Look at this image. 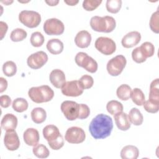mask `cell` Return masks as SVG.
<instances>
[{"instance_id": "4316f807", "label": "cell", "mask_w": 159, "mask_h": 159, "mask_svg": "<svg viewBox=\"0 0 159 159\" xmlns=\"http://www.w3.org/2000/svg\"><path fill=\"white\" fill-rule=\"evenodd\" d=\"M32 152L34 155L39 158H47L50 154L47 147L42 143H38L35 145L32 148Z\"/></svg>"}, {"instance_id": "83f0119b", "label": "cell", "mask_w": 159, "mask_h": 159, "mask_svg": "<svg viewBox=\"0 0 159 159\" xmlns=\"http://www.w3.org/2000/svg\"><path fill=\"white\" fill-rule=\"evenodd\" d=\"M106 109L110 114L115 115L119 112H122L123 105L119 101L116 100H112L107 103Z\"/></svg>"}, {"instance_id": "1f68e13d", "label": "cell", "mask_w": 159, "mask_h": 159, "mask_svg": "<svg viewBox=\"0 0 159 159\" xmlns=\"http://www.w3.org/2000/svg\"><path fill=\"white\" fill-rule=\"evenodd\" d=\"M2 71L4 74L8 77L13 76L17 72L16 63L12 61H7L5 62L2 66Z\"/></svg>"}, {"instance_id": "d6a6232c", "label": "cell", "mask_w": 159, "mask_h": 159, "mask_svg": "<svg viewBox=\"0 0 159 159\" xmlns=\"http://www.w3.org/2000/svg\"><path fill=\"white\" fill-rule=\"evenodd\" d=\"M107 11L111 13H117L122 6L121 0H107L106 4Z\"/></svg>"}, {"instance_id": "f546056e", "label": "cell", "mask_w": 159, "mask_h": 159, "mask_svg": "<svg viewBox=\"0 0 159 159\" xmlns=\"http://www.w3.org/2000/svg\"><path fill=\"white\" fill-rule=\"evenodd\" d=\"M130 98H132L133 102L137 106H140L143 105V102H145V95L140 88H134L132 91Z\"/></svg>"}, {"instance_id": "52a82bcc", "label": "cell", "mask_w": 159, "mask_h": 159, "mask_svg": "<svg viewBox=\"0 0 159 159\" xmlns=\"http://www.w3.org/2000/svg\"><path fill=\"white\" fill-rule=\"evenodd\" d=\"M94 46L99 52L105 55H112L116 50L115 42L112 39L106 37H98L95 41Z\"/></svg>"}, {"instance_id": "30bf717a", "label": "cell", "mask_w": 159, "mask_h": 159, "mask_svg": "<svg viewBox=\"0 0 159 159\" xmlns=\"http://www.w3.org/2000/svg\"><path fill=\"white\" fill-rule=\"evenodd\" d=\"M65 139L70 143H80L84 141L86 134L81 127H71L66 131Z\"/></svg>"}, {"instance_id": "b9f144b4", "label": "cell", "mask_w": 159, "mask_h": 159, "mask_svg": "<svg viewBox=\"0 0 159 159\" xmlns=\"http://www.w3.org/2000/svg\"><path fill=\"white\" fill-rule=\"evenodd\" d=\"M1 106L4 108L8 107L11 104V99L7 95H2L0 97Z\"/></svg>"}, {"instance_id": "f35d334b", "label": "cell", "mask_w": 159, "mask_h": 159, "mask_svg": "<svg viewBox=\"0 0 159 159\" xmlns=\"http://www.w3.org/2000/svg\"><path fill=\"white\" fill-rule=\"evenodd\" d=\"M101 2V0H85L83 2V7L87 11H92L96 9Z\"/></svg>"}, {"instance_id": "f6af8a7d", "label": "cell", "mask_w": 159, "mask_h": 159, "mask_svg": "<svg viewBox=\"0 0 159 159\" xmlns=\"http://www.w3.org/2000/svg\"><path fill=\"white\" fill-rule=\"evenodd\" d=\"M78 1H74V0H69V1H64V2L66 3V4H68V6H75L76 4H77L78 3Z\"/></svg>"}, {"instance_id": "484cf974", "label": "cell", "mask_w": 159, "mask_h": 159, "mask_svg": "<svg viewBox=\"0 0 159 159\" xmlns=\"http://www.w3.org/2000/svg\"><path fill=\"white\" fill-rule=\"evenodd\" d=\"M149 99L159 102V81L158 78L153 80L150 85Z\"/></svg>"}, {"instance_id": "ba28073f", "label": "cell", "mask_w": 159, "mask_h": 159, "mask_svg": "<svg viewBox=\"0 0 159 159\" xmlns=\"http://www.w3.org/2000/svg\"><path fill=\"white\" fill-rule=\"evenodd\" d=\"M43 28L44 32L48 35H59L63 33L65 25L60 20L50 18L45 21Z\"/></svg>"}, {"instance_id": "5bb4252c", "label": "cell", "mask_w": 159, "mask_h": 159, "mask_svg": "<svg viewBox=\"0 0 159 159\" xmlns=\"http://www.w3.org/2000/svg\"><path fill=\"white\" fill-rule=\"evenodd\" d=\"M43 135L45 139L47 140L48 143L54 142L61 137L58 128L54 125H47L43 129Z\"/></svg>"}, {"instance_id": "8992f818", "label": "cell", "mask_w": 159, "mask_h": 159, "mask_svg": "<svg viewBox=\"0 0 159 159\" xmlns=\"http://www.w3.org/2000/svg\"><path fill=\"white\" fill-rule=\"evenodd\" d=\"M126 63L125 57L122 55H118L108 61L106 66L107 71L110 75L117 76L122 72Z\"/></svg>"}, {"instance_id": "d6986e66", "label": "cell", "mask_w": 159, "mask_h": 159, "mask_svg": "<svg viewBox=\"0 0 159 159\" xmlns=\"http://www.w3.org/2000/svg\"><path fill=\"white\" fill-rule=\"evenodd\" d=\"M1 125L2 129L6 131L15 130L17 125V118L14 114L7 113L2 117Z\"/></svg>"}, {"instance_id": "e575fe53", "label": "cell", "mask_w": 159, "mask_h": 159, "mask_svg": "<svg viewBox=\"0 0 159 159\" xmlns=\"http://www.w3.org/2000/svg\"><path fill=\"white\" fill-rule=\"evenodd\" d=\"M140 48L143 53V55L147 58L148 57H151L154 55L155 47L154 45L149 42H145L143 43L140 47Z\"/></svg>"}, {"instance_id": "3957f363", "label": "cell", "mask_w": 159, "mask_h": 159, "mask_svg": "<svg viewBox=\"0 0 159 159\" xmlns=\"http://www.w3.org/2000/svg\"><path fill=\"white\" fill-rule=\"evenodd\" d=\"M28 95L33 102L42 103L51 101L54 96V92L48 85H42L30 88Z\"/></svg>"}, {"instance_id": "7bdbcfd3", "label": "cell", "mask_w": 159, "mask_h": 159, "mask_svg": "<svg viewBox=\"0 0 159 159\" xmlns=\"http://www.w3.org/2000/svg\"><path fill=\"white\" fill-rule=\"evenodd\" d=\"M0 27H1V40H2L7 32L8 26L6 22L1 21Z\"/></svg>"}, {"instance_id": "5b68a950", "label": "cell", "mask_w": 159, "mask_h": 159, "mask_svg": "<svg viewBox=\"0 0 159 159\" xmlns=\"http://www.w3.org/2000/svg\"><path fill=\"white\" fill-rule=\"evenodd\" d=\"M19 20L29 28L37 27L41 22L40 14L34 11L24 10L19 14Z\"/></svg>"}, {"instance_id": "d4e9b609", "label": "cell", "mask_w": 159, "mask_h": 159, "mask_svg": "<svg viewBox=\"0 0 159 159\" xmlns=\"http://www.w3.org/2000/svg\"><path fill=\"white\" fill-rule=\"evenodd\" d=\"M132 93L131 88L126 84H123L120 85L116 91V94L117 98L122 101L128 100L130 96Z\"/></svg>"}, {"instance_id": "cb8c5ba5", "label": "cell", "mask_w": 159, "mask_h": 159, "mask_svg": "<svg viewBox=\"0 0 159 159\" xmlns=\"http://www.w3.org/2000/svg\"><path fill=\"white\" fill-rule=\"evenodd\" d=\"M128 117L130 123L135 125H140L143 120V117L141 112L139 109L135 107L130 109L128 114Z\"/></svg>"}, {"instance_id": "8d00e7d4", "label": "cell", "mask_w": 159, "mask_h": 159, "mask_svg": "<svg viewBox=\"0 0 159 159\" xmlns=\"http://www.w3.org/2000/svg\"><path fill=\"white\" fill-rule=\"evenodd\" d=\"M144 109L149 113H157L159 110V102L153 101L148 99L143 104Z\"/></svg>"}, {"instance_id": "bcb514c9", "label": "cell", "mask_w": 159, "mask_h": 159, "mask_svg": "<svg viewBox=\"0 0 159 159\" xmlns=\"http://www.w3.org/2000/svg\"><path fill=\"white\" fill-rule=\"evenodd\" d=\"M45 2L50 6H54L58 4L59 1H54V0H50V1H45Z\"/></svg>"}, {"instance_id": "44dd1931", "label": "cell", "mask_w": 159, "mask_h": 159, "mask_svg": "<svg viewBox=\"0 0 159 159\" xmlns=\"http://www.w3.org/2000/svg\"><path fill=\"white\" fill-rule=\"evenodd\" d=\"M63 43L58 39H52L47 42V48L48 51L53 55H58L63 50Z\"/></svg>"}, {"instance_id": "9a60e30c", "label": "cell", "mask_w": 159, "mask_h": 159, "mask_svg": "<svg viewBox=\"0 0 159 159\" xmlns=\"http://www.w3.org/2000/svg\"><path fill=\"white\" fill-rule=\"evenodd\" d=\"M140 40V34L137 31H132L123 37L121 40V43L124 48H130L137 45Z\"/></svg>"}, {"instance_id": "ee69618b", "label": "cell", "mask_w": 159, "mask_h": 159, "mask_svg": "<svg viewBox=\"0 0 159 159\" xmlns=\"http://www.w3.org/2000/svg\"><path fill=\"white\" fill-rule=\"evenodd\" d=\"M7 81L3 77L0 78V93H2L7 89Z\"/></svg>"}, {"instance_id": "2e32d148", "label": "cell", "mask_w": 159, "mask_h": 159, "mask_svg": "<svg viewBox=\"0 0 159 159\" xmlns=\"http://www.w3.org/2000/svg\"><path fill=\"white\" fill-rule=\"evenodd\" d=\"M50 83L56 88H61L66 83L65 75L63 71L60 69L53 70L49 75Z\"/></svg>"}, {"instance_id": "ffe728a7", "label": "cell", "mask_w": 159, "mask_h": 159, "mask_svg": "<svg viewBox=\"0 0 159 159\" xmlns=\"http://www.w3.org/2000/svg\"><path fill=\"white\" fill-rule=\"evenodd\" d=\"M114 118L116 124L119 130L125 131L130 127V122L126 113L123 112H119L114 115Z\"/></svg>"}, {"instance_id": "836d02e7", "label": "cell", "mask_w": 159, "mask_h": 159, "mask_svg": "<svg viewBox=\"0 0 159 159\" xmlns=\"http://www.w3.org/2000/svg\"><path fill=\"white\" fill-rule=\"evenodd\" d=\"M44 40V37L40 32H33L30 39L31 45L35 47H41L43 45Z\"/></svg>"}, {"instance_id": "f1b7e54d", "label": "cell", "mask_w": 159, "mask_h": 159, "mask_svg": "<svg viewBox=\"0 0 159 159\" xmlns=\"http://www.w3.org/2000/svg\"><path fill=\"white\" fill-rule=\"evenodd\" d=\"M28 102L26 99L22 98H17L12 102V106L13 109L17 112H23L28 108Z\"/></svg>"}, {"instance_id": "7402d4cb", "label": "cell", "mask_w": 159, "mask_h": 159, "mask_svg": "<svg viewBox=\"0 0 159 159\" xmlns=\"http://www.w3.org/2000/svg\"><path fill=\"white\" fill-rule=\"evenodd\" d=\"M139 155V149L135 146L131 145L125 146L120 152V157L122 159H136Z\"/></svg>"}, {"instance_id": "7dc6e473", "label": "cell", "mask_w": 159, "mask_h": 159, "mask_svg": "<svg viewBox=\"0 0 159 159\" xmlns=\"http://www.w3.org/2000/svg\"><path fill=\"white\" fill-rule=\"evenodd\" d=\"M12 2H13L12 1H2V2H3V3H5V4H6V5H9V4L12 3Z\"/></svg>"}, {"instance_id": "ac0fdd59", "label": "cell", "mask_w": 159, "mask_h": 159, "mask_svg": "<svg viewBox=\"0 0 159 159\" xmlns=\"http://www.w3.org/2000/svg\"><path fill=\"white\" fill-rule=\"evenodd\" d=\"M91 42V35L86 30H81L75 37V42L77 47L81 48H87Z\"/></svg>"}, {"instance_id": "60d3db41", "label": "cell", "mask_w": 159, "mask_h": 159, "mask_svg": "<svg viewBox=\"0 0 159 159\" xmlns=\"http://www.w3.org/2000/svg\"><path fill=\"white\" fill-rule=\"evenodd\" d=\"M90 114V109L89 107L84 104H79V114L78 119H86Z\"/></svg>"}, {"instance_id": "4dcf8cb0", "label": "cell", "mask_w": 159, "mask_h": 159, "mask_svg": "<svg viewBox=\"0 0 159 159\" xmlns=\"http://www.w3.org/2000/svg\"><path fill=\"white\" fill-rule=\"evenodd\" d=\"M27 32L21 28L14 29L10 35V39L12 42H20L27 37Z\"/></svg>"}, {"instance_id": "74e56055", "label": "cell", "mask_w": 159, "mask_h": 159, "mask_svg": "<svg viewBox=\"0 0 159 159\" xmlns=\"http://www.w3.org/2000/svg\"><path fill=\"white\" fill-rule=\"evenodd\" d=\"M78 81L83 89L91 88L94 84V80L93 77L88 75H84L82 76Z\"/></svg>"}, {"instance_id": "4fadbf2b", "label": "cell", "mask_w": 159, "mask_h": 159, "mask_svg": "<svg viewBox=\"0 0 159 159\" xmlns=\"http://www.w3.org/2000/svg\"><path fill=\"white\" fill-rule=\"evenodd\" d=\"M4 143L8 150L14 151L19 148L20 140L15 130L6 131L4 137Z\"/></svg>"}, {"instance_id": "8fae6325", "label": "cell", "mask_w": 159, "mask_h": 159, "mask_svg": "<svg viewBox=\"0 0 159 159\" xmlns=\"http://www.w3.org/2000/svg\"><path fill=\"white\" fill-rule=\"evenodd\" d=\"M48 61V55L43 51H39L30 55L27 59V65L32 69L42 68Z\"/></svg>"}, {"instance_id": "277c9868", "label": "cell", "mask_w": 159, "mask_h": 159, "mask_svg": "<svg viewBox=\"0 0 159 159\" xmlns=\"http://www.w3.org/2000/svg\"><path fill=\"white\" fill-rule=\"evenodd\" d=\"M75 61L78 66L83 68L89 73H94L98 70V63L86 53L78 52L75 56Z\"/></svg>"}, {"instance_id": "d590c367", "label": "cell", "mask_w": 159, "mask_h": 159, "mask_svg": "<svg viewBox=\"0 0 159 159\" xmlns=\"http://www.w3.org/2000/svg\"><path fill=\"white\" fill-rule=\"evenodd\" d=\"M158 22H159V11L157 10L156 12H153L150 17V27L152 30V32L158 34L159 32V25H158Z\"/></svg>"}, {"instance_id": "7a4b0ae2", "label": "cell", "mask_w": 159, "mask_h": 159, "mask_svg": "<svg viewBox=\"0 0 159 159\" xmlns=\"http://www.w3.org/2000/svg\"><path fill=\"white\" fill-rule=\"evenodd\" d=\"M116 22L114 17L109 16L100 17L95 16L90 20V26L93 30L98 32L109 33L116 28Z\"/></svg>"}, {"instance_id": "9c48e42d", "label": "cell", "mask_w": 159, "mask_h": 159, "mask_svg": "<svg viewBox=\"0 0 159 159\" xmlns=\"http://www.w3.org/2000/svg\"><path fill=\"white\" fill-rule=\"evenodd\" d=\"M61 111L68 120H75L78 117L79 104L72 101H65L61 104Z\"/></svg>"}, {"instance_id": "e0dca14e", "label": "cell", "mask_w": 159, "mask_h": 159, "mask_svg": "<svg viewBox=\"0 0 159 159\" xmlns=\"http://www.w3.org/2000/svg\"><path fill=\"white\" fill-rule=\"evenodd\" d=\"M23 139L27 145L34 147L39 143L40 139L39 133L34 128H28L24 132Z\"/></svg>"}, {"instance_id": "ab89813d", "label": "cell", "mask_w": 159, "mask_h": 159, "mask_svg": "<svg viewBox=\"0 0 159 159\" xmlns=\"http://www.w3.org/2000/svg\"><path fill=\"white\" fill-rule=\"evenodd\" d=\"M132 58L134 61L137 63H141L147 60V58L143 55L139 47H136L132 52Z\"/></svg>"}, {"instance_id": "7c38bea8", "label": "cell", "mask_w": 159, "mask_h": 159, "mask_svg": "<svg viewBox=\"0 0 159 159\" xmlns=\"http://www.w3.org/2000/svg\"><path fill=\"white\" fill-rule=\"evenodd\" d=\"M63 95L71 97H77L83 93V88L80 85L78 80H73L66 82L61 88Z\"/></svg>"}, {"instance_id": "603a6c76", "label": "cell", "mask_w": 159, "mask_h": 159, "mask_svg": "<svg viewBox=\"0 0 159 159\" xmlns=\"http://www.w3.org/2000/svg\"><path fill=\"white\" fill-rule=\"evenodd\" d=\"M32 120L35 124L43 122L47 118V113L42 107H35L32 109L30 113Z\"/></svg>"}, {"instance_id": "6da1fadb", "label": "cell", "mask_w": 159, "mask_h": 159, "mask_svg": "<svg viewBox=\"0 0 159 159\" xmlns=\"http://www.w3.org/2000/svg\"><path fill=\"white\" fill-rule=\"evenodd\" d=\"M113 129L112 119L104 114L94 117L89 125V131L94 139H104L111 135Z\"/></svg>"}]
</instances>
